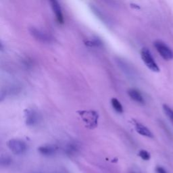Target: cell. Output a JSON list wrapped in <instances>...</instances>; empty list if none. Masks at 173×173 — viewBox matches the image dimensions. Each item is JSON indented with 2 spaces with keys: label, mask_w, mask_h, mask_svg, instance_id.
<instances>
[{
  "label": "cell",
  "mask_w": 173,
  "mask_h": 173,
  "mask_svg": "<svg viewBox=\"0 0 173 173\" xmlns=\"http://www.w3.org/2000/svg\"><path fill=\"white\" fill-rule=\"evenodd\" d=\"M79 113L87 128L93 129L96 127L98 122V113L93 110H83L79 112Z\"/></svg>",
  "instance_id": "obj_1"
},
{
  "label": "cell",
  "mask_w": 173,
  "mask_h": 173,
  "mask_svg": "<svg viewBox=\"0 0 173 173\" xmlns=\"http://www.w3.org/2000/svg\"><path fill=\"white\" fill-rule=\"evenodd\" d=\"M141 56L143 62H144L145 66L150 70L155 72V73H158V72H160L159 66H158L157 63L154 60L152 55H151L150 51L148 49L146 48H142L141 51Z\"/></svg>",
  "instance_id": "obj_2"
},
{
  "label": "cell",
  "mask_w": 173,
  "mask_h": 173,
  "mask_svg": "<svg viewBox=\"0 0 173 173\" xmlns=\"http://www.w3.org/2000/svg\"><path fill=\"white\" fill-rule=\"evenodd\" d=\"M154 47L161 57L165 60H170L173 59V51L170 48L162 41H155Z\"/></svg>",
  "instance_id": "obj_3"
},
{
  "label": "cell",
  "mask_w": 173,
  "mask_h": 173,
  "mask_svg": "<svg viewBox=\"0 0 173 173\" xmlns=\"http://www.w3.org/2000/svg\"><path fill=\"white\" fill-rule=\"evenodd\" d=\"M7 144L12 152L16 155L23 154L27 150L26 143L20 139H11L8 141Z\"/></svg>",
  "instance_id": "obj_4"
},
{
  "label": "cell",
  "mask_w": 173,
  "mask_h": 173,
  "mask_svg": "<svg viewBox=\"0 0 173 173\" xmlns=\"http://www.w3.org/2000/svg\"><path fill=\"white\" fill-rule=\"evenodd\" d=\"M30 33L31 35L35 37V39L39 41L42 43H50L52 41V37L43 31L35 27H31L30 28Z\"/></svg>",
  "instance_id": "obj_5"
},
{
  "label": "cell",
  "mask_w": 173,
  "mask_h": 173,
  "mask_svg": "<svg viewBox=\"0 0 173 173\" xmlns=\"http://www.w3.org/2000/svg\"><path fill=\"white\" fill-rule=\"evenodd\" d=\"M25 122L27 126H33L36 125L39 120L38 113L32 109H26L24 110Z\"/></svg>",
  "instance_id": "obj_6"
},
{
  "label": "cell",
  "mask_w": 173,
  "mask_h": 173,
  "mask_svg": "<svg viewBox=\"0 0 173 173\" xmlns=\"http://www.w3.org/2000/svg\"><path fill=\"white\" fill-rule=\"evenodd\" d=\"M52 6V9L53 12V13L56 16V20L59 24H64V16H63L62 8L60 5V3L56 0H52L50 2Z\"/></svg>",
  "instance_id": "obj_7"
},
{
  "label": "cell",
  "mask_w": 173,
  "mask_h": 173,
  "mask_svg": "<svg viewBox=\"0 0 173 173\" xmlns=\"http://www.w3.org/2000/svg\"><path fill=\"white\" fill-rule=\"evenodd\" d=\"M135 130L136 131L142 136L147 137L149 138H153L154 137V135L153 133L151 132V130L146 127L145 126L141 123H138V122H136L135 124Z\"/></svg>",
  "instance_id": "obj_8"
},
{
  "label": "cell",
  "mask_w": 173,
  "mask_h": 173,
  "mask_svg": "<svg viewBox=\"0 0 173 173\" xmlns=\"http://www.w3.org/2000/svg\"><path fill=\"white\" fill-rule=\"evenodd\" d=\"M128 94L129 97L135 102L139 104H144L145 99L143 98V96L141 94V92L135 89H130L128 91Z\"/></svg>",
  "instance_id": "obj_9"
},
{
  "label": "cell",
  "mask_w": 173,
  "mask_h": 173,
  "mask_svg": "<svg viewBox=\"0 0 173 173\" xmlns=\"http://www.w3.org/2000/svg\"><path fill=\"white\" fill-rule=\"evenodd\" d=\"M38 151H39V152L41 154L48 156V155H52L56 153V147L53 145H46L39 147V148H38Z\"/></svg>",
  "instance_id": "obj_10"
},
{
  "label": "cell",
  "mask_w": 173,
  "mask_h": 173,
  "mask_svg": "<svg viewBox=\"0 0 173 173\" xmlns=\"http://www.w3.org/2000/svg\"><path fill=\"white\" fill-rule=\"evenodd\" d=\"M162 108L164 114L173 125V109L166 104H164Z\"/></svg>",
  "instance_id": "obj_11"
},
{
  "label": "cell",
  "mask_w": 173,
  "mask_h": 173,
  "mask_svg": "<svg viewBox=\"0 0 173 173\" xmlns=\"http://www.w3.org/2000/svg\"><path fill=\"white\" fill-rule=\"evenodd\" d=\"M111 104L113 108L115 109V111L118 113L123 112V107L119 100L116 98H112L111 100Z\"/></svg>",
  "instance_id": "obj_12"
},
{
  "label": "cell",
  "mask_w": 173,
  "mask_h": 173,
  "mask_svg": "<svg viewBox=\"0 0 173 173\" xmlns=\"http://www.w3.org/2000/svg\"><path fill=\"white\" fill-rule=\"evenodd\" d=\"M139 155L140 156V157L143 160H149L151 158L150 154L148 152V151H147L146 150H143L139 151Z\"/></svg>",
  "instance_id": "obj_13"
},
{
  "label": "cell",
  "mask_w": 173,
  "mask_h": 173,
  "mask_svg": "<svg viewBox=\"0 0 173 173\" xmlns=\"http://www.w3.org/2000/svg\"><path fill=\"white\" fill-rule=\"evenodd\" d=\"M86 44L87 45L91 46V47H94V46H95V47H98V46L102 45V42L98 39H94L92 41H87V43H86Z\"/></svg>",
  "instance_id": "obj_14"
},
{
  "label": "cell",
  "mask_w": 173,
  "mask_h": 173,
  "mask_svg": "<svg viewBox=\"0 0 173 173\" xmlns=\"http://www.w3.org/2000/svg\"><path fill=\"white\" fill-rule=\"evenodd\" d=\"M10 163V159L8 157H2L1 160L2 165H8Z\"/></svg>",
  "instance_id": "obj_15"
},
{
  "label": "cell",
  "mask_w": 173,
  "mask_h": 173,
  "mask_svg": "<svg viewBox=\"0 0 173 173\" xmlns=\"http://www.w3.org/2000/svg\"><path fill=\"white\" fill-rule=\"evenodd\" d=\"M155 170L157 173H167L166 170L162 166H157L156 167Z\"/></svg>",
  "instance_id": "obj_16"
},
{
  "label": "cell",
  "mask_w": 173,
  "mask_h": 173,
  "mask_svg": "<svg viewBox=\"0 0 173 173\" xmlns=\"http://www.w3.org/2000/svg\"><path fill=\"white\" fill-rule=\"evenodd\" d=\"M130 173H136V172H131Z\"/></svg>",
  "instance_id": "obj_17"
}]
</instances>
